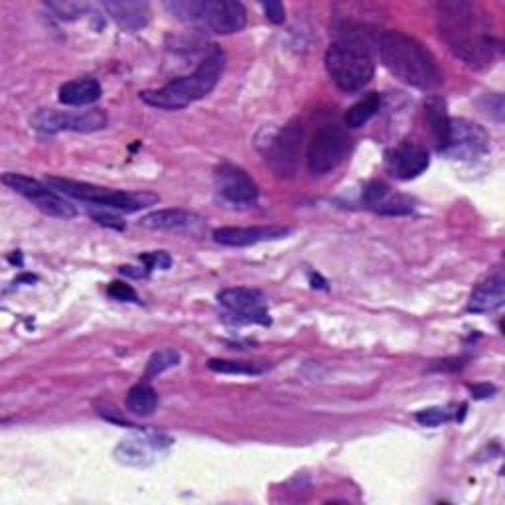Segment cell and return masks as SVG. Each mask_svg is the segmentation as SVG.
I'll return each instance as SVG.
<instances>
[{
	"label": "cell",
	"mask_w": 505,
	"mask_h": 505,
	"mask_svg": "<svg viewBox=\"0 0 505 505\" xmlns=\"http://www.w3.org/2000/svg\"><path fill=\"white\" fill-rule=\"evenodd\" d=\"M373 42L360 26H348L338 34L326 52V70L343 94H358L373 79Z\"/></svg>",
	"instance_id": "3957f363"
},
{
	"label": "cell",
	"mask_w": 505,
	"mask_h": 505,
	"mask_svg": "<svg viewBox=\"0 0 505 505\" xmlns=\"http://www.w3.org/2000/svg\"><path fill=\"white\" fill-rule=\"evenodd\" d=\"M172 441H164L160 434H151V436H133V439H124L114 456L119 458V462L129 464V466H144L151 462V451L163 449L168 446Z\"/></svg>",
	"instance_id": "e0dca14e"
},
{
	"label": "cell",
	"mask_w": 505,
	"mask_h": 505,
	"mask_svg": "<svg viewBox=\"0 0 505 505\" xmlns=\"http://www.w3.org/2000/svg\"><path fill=\"white\" fill-rule=\"evenodd\" d=\"M146 272L148 271H134V267H121V274H124V277H133V279H143L146 277Z\"/></svg>",
	"instance_id": "d590c367"
},
{
	"label": "cell",
	"mask_w": 505,
	"mask_h": 505,
	"mask_svg": "<svg viewBox=\"0 0 505 505\" xmlns=\"http://www.w3.org/2000/svg\"><path fill=\"white\" fill-rule=\"evenodd\" d=\"M441 40L458 60L472 67H488L500 55L501 42L484 8L468 0L436 5Z\"/></svg>",
	"instance_id": "6da1fadb"
},
{
	"label": "cell",
	"mask_w": 505,
	"mask_h": 505,
	"mask_svg": "<svg viewBox=\"0 0 505 505\" xmlns=\"http://www.w3.org/2000/svg\"><path fill=\"white\" fill-rule=\"evenodd\" d=\"M34 129L45 133V134H55L62 131H72V133H97L107 126V114L103 109H89L82 113L74 111H40L36 117L32 119Z\"/></svg>",
	"instance_id": "30bf717a"
},
{
	"label": "cell",
	"mask_w": 505,
	"mask_h": 505,
	"mask_svg": "<svg viewBox=\"0 0 505 505\" xmlns=\"http://www.w3.org/2000/svg\"><path fill=\"white\" fill-rule=\"evenodd\" d=\"M45 6H48L52 13H55L57 18L62 20H75L87 10L85 3H48Z\"/></svg>",
	"instance_id": "4316f807"
},
{
	"label": "cell",
	"mask_w": 505,
	"mask_h": 505,
	"mask_svg": "<svg viewBox=\"0 0 505 505\" xmlns=\"http://www.w3.org/2000/svg\"><path fill=\"white\" fill-rule=\"evenodd\" d=\"M164 8L183 25L210 34H235L247 25V10L237 0H170Z\"/></svg>",
	"instance_id": "5b68a950"
},
{
	"label": "cell",
	"mask_w": 505,
	"mask_h": 505,
	"mask_svg": "<svg viewBox=\"0 0 505 505\" xmlns=\"http://www.w3.org/2000/svg\"><path fill=\"white\" fill-rule=\"evenodd\" d=\"M352 139L346 129L338 124H324L314 133L306 148V164L310 174L324 176L346 160Z\"/></svg>",
	"instance_id": "52a82bcc"
},
{
	"label": "cell",
	"mask_w": 505,
	"mask_h": 505,
	"mask_svg": "<svg viewBox=\"0 0 505 505\" xmlns=\"http://www.w3.org/2000/svg\"><path fill=\"white\" fill-rule=\"evenodd\" d=\"M215 186L232 203H252L259 198V186L245 170L235 164H222L215 170Z\"/></svg>",
	"instance_id": "5bb4252c"
},
{
	"label": "cell",
	"mask_w": 505,
	"mask_h": 505,
	"mask_svg": "<svg viewBox=\"0 0 505 505\" xmlns=\"http://www.w3.org/2000/svg\"><path fill=\"white\" fill-rule=\"evenodd\" d=\"M103 95L101 84L97 82L95 77H79L74 79V82H67L60 87V103L70 107H85L91 105V103L99 101V97Z\"/></svg>",
	"instance_id": "d6986e66"
},
{
	"label": "cell",
	"mask_w": 505,
	"mask_h": 505,
	"mask_svg": "<svg viewBox=\"0 0 505 505\" xmlns=\"http://www.w3.org/2000/svg\"><path fill=\"white\" fill-rule=\"evenodd\" d=\"M45 182H48V186L52 190H55L57 193H64V196H67V198L95 203V205H99V208L117 210V212H126V213L139 212L158 200L156 196H146V193L109 190V188L94 186V183H87V182H75V180H67V178L50 176Z\"/></svg>",
	"instance_id": "8992f818"
},
{
	"label": "cell",
	"mask_w": 505,
	"mask_h": 505,
	"mask_svg": "<svg viewBox=\"0 0 505 505\" xmlns=\"http://www.w3.org/2000/svg\"><path fill=\"white\" fill-rule=\"evenodd\" d=\"M439 363H442V365H434V370H452V371H456V370H462V360H444V361H439Z\"/></svg>",
	"instance_id": "e575fe53"
},
{
	"label": "cell",
	"mask_w": 505,
	"mask_h": 505,
	"mask_svg": "<svg viewBox=\"0 0 505 505\" xmlns=\"http://www.w3.org/2000/svg\"><path fill=\"white\" fill-rule=\"evenodd\" d=\"M488 151L490 136L480 124L464 119H451V134L444 154L454 158H478Z\"/></svg>",
	"instance_id": "7c38bea8"
},
{
	"label": "cell",
	"mask_w": 505,
	"mask_h": 505,
	"mask_svg": "<svg viewBox=\"0 0 505 505\" xmlns=\"http://www.w3.org/2000/svg\"><path fill=\"white\" fill-rule=\"evenodd\" d=\"M105 10L114 25L126 32L141 30L151 20V6L139 0H107Z\"/></svg>",
	"instance_id": "2e32d148"
},
{
	"label": "cell",
	"mask_w": 505,
	"mask_h": 505,
	"mask_svg": "<svg viewBox=\"0 0 505 505\" xmlns=\"http://www.w3.org/2000/svg\"><path fill=\"white\" fill-rule=\"evenodd\" d=\"M387 193H389V186H387V183L381 182V180H373V182H370V183H367V186H365L361 200H363L365 203H370V205H379L381 202H385Z\"/></svg>",
	"instance_id": "83f0119b"
},
{
	"label": "cell",
	"mask_w": 505,
	"mask_h": 505,
	"mask_svg": "<svg viewBox=\"0 0 505 505\" xmlns=\"http://www.w3.org/2000/svg\"><path fill=\"white\" fill-rule=\"evenodd\" d=\"M94 220L101 225H105V227H114V229H123V223L119 217H113V215H107V213H95L94 215Z\"/></svg>",
	"instance_id": "d6a6232c"
},
{
	"label": "cell",
	"mask_w": 505,
	"mask_h": 505,
	"mask_svg": "<svg viewBox=\"0 0 505 505\" xmlns=\"http://www.w3.org/2000/svg\"><path fill=\"white\" fill-rule=\"evenodd\" d=\"M225 70V54L222 50H213L205 60L188 75H182L174 82L166 84L160 89H146L141 91V99L146 105L166 111L183 109L210 95L220 84V79Z\"/></svg>",
	"instance_id": "277c9868"
},
{
	"label": "cell",
	"mask_w": 505,
	"mask_h": 505,
	"mask_svg": "<svg viewBox=\"0 0 505 505\" xmlns=\"http://www.w3.org/2000/svg\"><path fill=\"white\" fill-rule=\"evenodd\" d=\"M304 131L301 121H291L267 143V163L279 178H292L302 154Z\"/></svg>",
	"instance_id": "9c48e42d"
},
{
	"label": "cell",
	"mask_w": 505,
	"mask_h": 505,
	"mask_svg": "<svg viewBox=\"0 0 505 505\" xmlns=\"http://www.w3.org/2000/svg\"><path fill=\"white\" fill-rule=\"evenodd\" d=\"M470 389H472V393H474L476 399H486V397H491V393H496V387L488 385V383L474 385V387H470Z\"/></svg>",
	"instance_id": "836d02e7"
},
{
	"label": "cell",
	"mask_w": 505,
	"mask_h": 505,
	"mask_svg": "<svg viewBox=\"0 0 505 505\" xmlns=\"http://www.w3.org/2000/svg\"><path fill=\"white\" fill-rule=\"evenodd\" d=\"M431 164L429 151L415 143H401L385 154L389 174L397 180H415Z\"/></svg>",
	"instance_id": "4fadbf2b"
},
{
	"label": "cell",
	"mask_w": 505,
	"mask_h": 505,
	"mask_svg": "<svg viewBox=\"0 0 505 505\" xmlns=\"http://www.w3.org/2000/svg\"><path fill=\"white\" fill-rule=\"evenodd\" d=\"M3 183L13 192L20 193L22 198L30 200L36 208L52 217H60V220H72L77 215L75 205L64 200L60 193L52 190L48 183H42L25 174H16V172H8L3 176Z\"/></svg>",
	"instance_id": "ba28073f"
},
{
	"label": "cell",
	"mask_w": 505,
	"mask_h": 505,
	"mask_svg": "<svg viewBox=\"0 0 505 505\" xmlns=\"http://www.w3.org/2000/svg\"><path fill=\"white\" fill-rule=\"evenodd\" d=\"M178 363H180V352L174 348H164V350L153 353V358L148 360L146 375L148 377L160 375V373L172 370V367H176Z\"/></svg>",
	"instance_id": "d4e9b609"
},
{
	"label": "cell",
	"mask_w": 505,
	"mask_h": 505,
	"mask_svg": "<svg viewBox=\"0 0 505 505\" xmlns=\"http://www.w3.org/2000/svg\"><path fill=\"white\" fill-rule=\"evenodd\" d=\"M411 210H412V205L405 200L381 202L377 208V212L383 213V215H405V213H411Z\"/></svg>",
	"instance_id": "4dcf8cb0"
},
{
	"label": "cell",
	"mask_w": 505,
	"mask_h": 505,
	"mask_svg": "<svg viewBox=\"0 0 505 505\" xmlns=\"http://www.w3.org/2000/svg\"><path fill=\"white\" fill-rule=\"evenodd\" d=\"M109 296H113L114 301H121V302H139V294L134 292V289L131 284H124V282H111L109 289H107Z\"/></svg>",
	"instance_id": "f546056e"
},
{
	"label": "cell",
	"mask_w": 505,
	"mask_h": 505,
	"mask_svg": "<svg viewBox=\"0 0 505 505\" xmlns=\"http://www.w3.org/2000/svg\"><path fill=\"white\" fill-rule=\"evenodd\" d=\"M424 117H427V123L431 126L436 148H439L441 153H444L451 134V117H449V109H446V101L436 95L429 97L424 101Z\"/></svg>",
	"instance_id": "ffe728a7"
},
{
	"label": "cell",
	"mask_w": 505,
	"mask_h": 505,
	"mask_svg": "<svg viewBox=\"0 0 505 505\" xmlns=\"http://www.w3.org/2000/svg\"><path fill=\"white\" fill-rule=\"evenodd\" d=\"M452 419V412L446 407H431L424 409L421 412H417V422L422 424V427H441V424H446Z\"/></svg>",
	"instance_id": "484cf974"
},
{
	"label": "cell",
	"mask_w": 505,
	"mask_h": 505,
	"mask_svg": "<svg viewBox=\"0 0 505 505\" xmlns=\"http://www.w3.org/2000/svg\"><path fill=\"white\" fill-rule=\"evenodd\" d=\"M124 405H126V411L133 412V415L148 417V415H153L158 407V393L154 391L153 385L136 383L129 389V393H126Z\"/></svg>",
	"instance_id": "7402d4cb"
},
{
	"label": "cell",
	"mask_w": 505,
	"mask_h": 505,
	"mask_svg": "<svg viewBox=\"0 0 505 505\" xmlns=\"http://www.w3.org/2000/svg\"><path fill=\"white\" fill-rule=\"evenodd\" d=\"M141 261L146 265V271L153 269H170L172 265V257L168 255L166 251H153V252H143Z\"/></svg>",
	"instance_id": "f1b7e54d"
},
{
	"label": "cell",
	"mask_w": 505,
	"mask_h": 505,
	"mask_svg": "<svg viewBox=\"0 0 505 505\" xmlns=\"http://www.w3.org/2000/svg\"><path fill=\"white\" fill-rule=\"evenodd\" d=\"M505 302V279L503 274L490 277L486 282H481L478 289L470 296L468 310L470 312H491L498 310Z\"/></svg>",
	"instance_id": "ac0fdd59"
},
{
	"label": "cell",
	"mask_w": 505,
	"mask_h": 505,
	"mask_svg": "<svg viewBox=\"0 0 505 505\" xmlns=\"http://www.w3.org/2000/svg\"><path fill=\"white\" fill-rule=\"evenodd\" d=\"M379 109H381V95L370 94L348 109L343 123H346L348 129H360V126L367 124L375 117Z\"/></svg>",
	"instance_id": "603a6c76"
},
{
	"label": "cell",
	"mask_w": 505,
	"mask_h": 505,
	"mask_svg": "<svg viewBox=\"0 0 505 505\" xmlns=\"http://www.w3.org/2000/svg\"><path fill=\"white\" fill-rule=\"evenodd\" d=\"M377 52L387 70L411 87L431 91L444 82L434 55L405 32L385 30L379 34Z\"/></svg>",
	"instance_id": "7a4b0ae2"
},
{
	"label": "cell",
	"mask_w": 505,
	"mask_h": 505,
	"mask_svg": "<svg viewBox=\"0 0 505 505\" xmlns=\"http://www.w3.org/2000/svg\"><path fill=\"white\" fill-rule=\"evenodd\" d=\"M291 233L289 227L255 225V227H220L213 232V241L225 247H249L265 241L282 239Z\"/></svg>",
	"instance_id": "9a60e30c"
},
{
	"label": "cell",
	"mask_w": 505,
	"mask_h": 505,
	"mask_svg": "<svg viewBox=\"0 0 505 505\" xmlns=\"http://www.w3.org/2000/svg\"><path fill=\"white\" fill-rule=\"evenodd\" d=\"M208 367L215 373H225V375H261L269 370L267 363L232 361V360H212Z\"/></svg>",
	"instance_id": "cb8c5ba5"
},
{
	"label": "cell",
	"mask_w": 505,
	"mask_h": 505,
	"mask_svg": "<svg viewBox=\"0 0 505 505\" xmlns=\"http://www.w3.org/2000/svg\"><path fill=\"white\" fill-rule=\"evenodd\" d=\"M200 223L202 217L186 210H156L141 220V225L146 229H170V232L172 229H192Z\"/></svg>",
	"instance_id": "44dd1931"
},
{
	"label": "cell",
	"mask_w": 505,
	"mask_h": 505,
	"mask_svg": "<svg viewBox=\"0 0 505 505\" xmlns=\"http://www.w3.org/2000/svg\"><path fill=\"white\" fill-rule=\"evenodd\" d=\"M217 301L227 310V314L235 316L239 324H262L269 326L271 318L265 306V298L252 289H227L220 292Z\"/></svg>",
	"instance_id": "8fae6325"
},
{
	"label": "cell",
	"mask_w": 505,
	"mask_h": 505,
	"mask_svg": "<svg viewBox=\"0 0 505 505\" xmlns=\"http://www.w3.org/2000/svg\"><path fill=\"white\" fill-rule=\"evenodd\" d=\"M261 8L272 25H282V22L286 20V10L281 3H262Z\"/></svg>",
	"instance_id": "1f68e13d"
}]
</instances>
